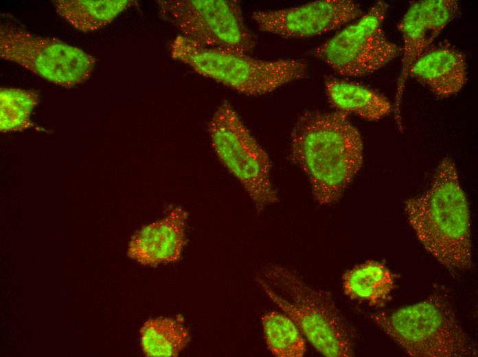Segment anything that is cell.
Returning <instances> with one entry per match:
<instances>
[{
	"label": "cell",
	"instance_id": "6da1fadb",
	"mask_svg": "<svg viewBox=\"0 0 478 357\" xmlns=\"http://www.w3.org/2000/svg\"><path fill=\"white\" fill-rule=\"evenodd\" d=\"M290 158L306 175L314 200L330 205L362 166V138L346 113L306 111L293 126Z\"/></svg>",
	"mask_w": 478,
	"mask_h": 357
},
{
	"label": "cell",
	"instance_id": "7a4b0ae2",
	"mask_svg": "<svg viewBox=\"0 0 478 357\" xmlns=\"http://www.w3.org/2000/svg\"><path fill=\"white\" fill-rule=\"evenodd\" d=\"M408 222L424 249L453 271L472 266L469 205L454 161L444 158L429 187L405 202Z\"/></svg>",
	"mask_w": 478,
	"mask_h": 357
},
{
	"label": "cell",
	"instance_id": "3957f363",
	"mask_svg": "<svg viewBox=\"0 0 478 357\" xmlns=\"http://www.w3.org/2000/svg\"><path fill=\"white\" fill-rule=\"evenodd\" d=\"M264 275L256 278L264 292L321 355L354 356L352 331L330 292L312 288L282 266L268 267Z\"/></svg>",
	"mask_w": 478,
	"mask_h": 357
},
{
	"label": "cell",
	"instance_id": "277c9868",
	"mask_svg": "<svg viewBox=\"0 0 478 357\" xmlns=\"http://www.w3.org/2000/svg\"><path fill=\"white\" fill-rule=\"evenodd\" d=\"M172 58L196 73L240 93L258 96L305 78L306 62L299 59L264 60L247 54L207 47L178 35L170 45Z\"/></svg>",
	"mask_w": 478,
	"mask_h": 357
},
{
	"label": "cell",
	"instance_id": "5b68a950",
	"mask_svg": "<svg viewBox=\"0 0 478 357\" xmlns=\"http://www.w3.org/2000/svg\"><path fill=\"white\" fill-rule=\"evenodd\" d=\"M373 322L411 357L477 356V349L446 299L437 295L391 311Z\"/></svg>",
	"mask_w": 478,
	"mask_h": 357
},
{
	"label": "cell",
	"instance_id": "8992f818",
	"mask_svg": "<svg viewBox=\"0 0 478 357\" xmlns=\"http://www.w3.org/2000/svg\"><path fill=\"white\" fill-rule=\"evenodd\" d=\"M207 131L217 158L238 181L257 210L278 202L269 156L229 101L216 108Z\"/></svg>",
	"mask_w": 478,
	"mask_h": 357
},
{
	"label": "cell",
	"instance_id": "52a82bcc",
	"mask_svg": "<svg viewBox=\"0 0 478 357\" xmlns=\"http://www.w3.org/2000/svg\"><path fill=\"white\" fill-rule=\"evenodd\" d=\"M160 14L180 35L201 46L249 54L256 45L238 1L160 0Z\"/></svg>",
	"mask_w": 478,
	"mask_h": 357
},
{
	"label": "cell",
	"instance_id": "ba28073f",
	"mask_svg": "<svg viewBox=\"0 0 478 357\" xmlns=\"http://www.w3.org/2000/svg\"><path fill=\"white\" fill-rule=\"evenodd\" d=\"M387 9L385 1H376L356 21L317 47L313 54L342 76L361 77L381 69L400 51L383 29Z\"/></svg>",
	"mask_w": 478,
	"mask_h": 357
},
{
	"label": "cell",
	"instance_id": "9c48e42d",
	"mask_svg": "<svg viewBox=\"0 0 478 357\" xmlns=\"http://www.w3.org/2000/svg\"><path fill=\"white\" fill-rule=\"evenodd\" d=\"M0 56L67 88L87 80L95 63L93 56L78 47L12 25H1Z\"/></svg>",
	"mask_w": 478,
	"mask_h": 357
},
{
	"label": "cell",
	"instance_id": "30bf717a",
	"mask_svg": "<svg viewBox=\"0 0 478 357\" xmlns=\"http://www.w3.org/2000/svg\"><path fill=\"white\" fill-rule=\"evenodd\" d=\"M363 15L351 0H319L299 6L258 10L251 19L261 31L284 38H304L331 32Z\"/></svg>",
	"mask_w": 478,
	"mask_h": 357
},
{
	"label": "cell",
	"instance_id": "8fae6325",
	"mask_svg": "<svg viewBox=\"0 0 478 357\" xmlns=\"http://www.w3.org/2000/svg\"><path fill=\"white\" fill-rule=\"evenodd\" d=\"M187 218L188 213L181 207H172L163 218L143 226L133 234L127 255L151 267L179 261L187 243Z\"/></svg>",
	"mask_w": 478,
	"mask_h": 357
},
{
	"label": "cell",
	"instance_id": "7c38bea8",
	"mask_svg": "<svg viewBox=\"0 0 478 357\" xmlns=\"http://www.w3.org/2000/svg\"><path fill=\"white\" fill-rule=\"evenodd\" d=\"M409 76L434 95L450 97L459 93L466 84L465 57L447 42L432 45L413 64Z\"/></svg>",
	"mask_w": 478,
	"mask_h": 357
},
{
	"label": "cell",
	"instance_id": "4fadbf2b",
	"mask_svg": "<svg viewBox=\"0 0 478 357\" xmlns=\"http://www.w3.org/2000/svg\"><path fill=\"white\" fill-rule=\"evenodd\" d=\"M324 87L328 100L338 111L377 121L391 111V104L387 97L359 83L328 77Z\"/></svg>",
	"mask_w": 478,
	"mask_h": 357
},
{
	"label": "cell",
	"instance_id": "5bb4252c",
	"mask_svg": "<svg viewBox=\"0 0 478 357\" xmlns=\"http://www.w3.org/2000/svg\"><path fill=\"white\" fill-rule=\"evenodd\" d=\"M403 39V52L400 73L397 82L394 113L396 124L402 130L400 104L410 69L416 60L436 38L426 28L421 14L420 1H411L398 25Z\"/></svg>",
	"mask_w": 478,
	"mask_h": 357
},
{
	"label": "cell",
	"instance_id": "9a60e30c",
	"mask_svg": "<svg viewBox=\"0 0 478 357\" xmlns=\"http://www.w3.org/2000/svg\"><path fill=\"white\" fill-rule=\"evenodd\" d=\"M342 287L350 299L377 306L384 303L395 288V277L381 263L367 260L343 275Z\"/></svg>",
	"mask_w": 478,
	"mask_h": 357
},
{
	"label": "cell",
	"instance_id": "2e32d148",
	"mask_svg": "<svg viewBox=\"0 0 478 357\" xmlns=\"http://www.w3.org/2000/svg\"><path fill=\"white\" fill-rule=\"evenodd\" d=\"M57 14L76 30L93 32L111 23L133 5L131 0H56Z\"/></svg>",
	"mask_w": 478,
	"mask_h": 357
},
{
	"label": "cell",
	"instance_id": "e0dca14e",
	"mask_svg": "<svg viewBox=\"0 0 478 357\" xmlns=\"http://www.w3.org/2000/svg\"><path fill=\"white\" fill-rule=\"evenodd\" d=\"M144 354L150 357L177 356L190 340L180 317H158L146 321L140 329Z\"/></svg>",
	"mask_w": 478,
	"mask_h": 357
},
{
	"label": "cell",
	"instance_id": "ac0fdd59",
	"mask_svg": "<svg viewBox=\"0 0 478 357\" xmlns=\"http://www.w3.org/2000/svg\"><path fill=\"white\" fill-rule=\"evenodd\" d=\"M268 349L277 357H302L306 344L302 333L285 313L268 312L261 316Z\"/></svg>",
	"mask_w": 478,
	"mask_h": 357
},
{
	"label": "cell",
	"instance_id": "d6986e66",
	"mask_svg": "<svg viewBox=\"0 0 478 357\" xmlns=\"http://www.w3.org/2000/svg\"><path fill=\"white\" fill-rule=\"evenodd\" d=\"M38 103V94L34 91L1 87V132L21 131L32 128L31 113Z\"/></svg>",
	"mask_w": 478,
	"mask_h": 357
},
{
	"label": "cell",
	"instance_id": "ffe728a7",
	"mask_svg": "<svg viewBox=\"0 0 478 357\" xmlns=\"http://www.w3.org/2000/svg\"><path fill=\"white\" fill-rule=\"evenodd\" d=\"M421 14L426 28L435 38L459 12L455 0H420Z\"/></svg>",
	"mask_w": 478,
	"mask_h": 357
}]
</instances>
